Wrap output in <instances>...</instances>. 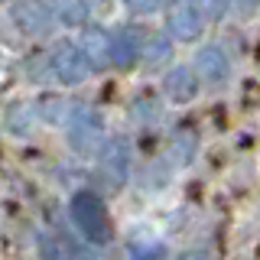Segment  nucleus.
Here are the masks:
<instances>
[{
	"instance_id": "1",
	"label": "nucleus",
	"mask_w": 260,
	"mask_h": 260,
	"mask_svg": "<svg viewBox=\"0 0 260 260\" xmlns=\"http://www.w3.org/2000/svg\"><path fill=\"white\" fill-rule=\"evenodd\" d=\"M69 211H72V224L78 228L81 241H88L91 247H104L111 241V218H108V208H104L101 195L75 192Z\"/></svg>"
},
{
	"instance_id": "2",
	"label": "nucleus",
	"mask_w": 260,
	"mask_h": 260,
	"mask_svg": "<svg viewBox=\"0 0 260 260\" xmlns=\"http://www.w3.org/2000/svg\"><path fill=\"white\" fill-rule=\"evenodd\" d=\"M69 143L72 150L81 153V156H91L94 150H101L104 143V124L101 114L91 108H75L69 114Z\"/></svg>"
},
{
	"instance_id": "3",
	"label": "nucleus",
	"mask_w": 260,
	"mask_h": 260,
	"mask_svg": "<svg viewBox=\"0 0 260 260\" xmlns=\"http://www.w3.org/2000/svg\"><path fill=\"white\" fill-rule=\"evenodd\" d=\"M49 72L62 85H81V81H88V75H91L85 55L78 52V46L72 39H59V43L49 49Z\"/></svg>"
},
{
	"instance_id": "4",
	"label": "nucleus",
	"mask_w": 260,
	"mask_h": 260,
	"mask_svg": "<svg viewBox=\"0 0 260 260\" xmlns=\"http://www.w3.org/2000/svg\"><path fill=\"white\" fill-rule=\"evenodd\" d=\"M10 16L20 26V32H26V36H49L55 26L52 10H49L46 0H16Z\"/></svg>"
},
{
	"instance_id": "5",
	"label": "nucleus",
	"mask_w": 260,
	"mask_h": 260,
	"mask_svg": "<svg viewBox=\"0 0 260 260\" xmlns=\"http://www.w3.org/2000/svg\"><path fill=\"white\" fill-rule=\"evenodd\" d=\"M166 29L179 43H192V39H199L205 32V23H202V16L195 13L189 0H173L166 7Z\"/></svg>"
},
{
	"instance_id": "6",
	"label": "nucleus",
	"mask_w": 260,
	"mask_h": 260,
	"mask_svg": "<svg viewBox=\"0 0 260 260\" xmlns=\"http://www.w3.org/2000/svg\"><path fill=\"white\" fill-rule=\"evenodd\" d=\"M127 169H130V146L124 137L101 143V176L108 179L111 189H120L127 182Z\"/></svg>"
},
{
	"instance_id": "7",
	"label": "nucleus",
	"mask_w": 260,
	"mask_h": 260,
	"mask_svg": "<svg viewBox=\"0 0 260 260\" xmlns=\"http://www.w3.org/2000/svg\"><path fill=\"white\" fill-rule=\"evenodd\" d=\"M146 32L140 26H117L111 32V62L117 69H130L134 62H140Z\"/></svg>"
},
{
	"instance_id": "8",
	"label": "nucleus",
	"mask_w": 260,
	"mask_h": 260,
	"mask_svg": "<svg viewBox=\"0 0 260 260\" xmlns=\"http://www.w3.org/2000/svg\"><path fill=\"white\" fill-rule=\"evenodd\" d=\"M75 46H78V52L85 55V62H88V69H91V72L108 69V62H111V32L108 29L85 26Z\"/></svg>"
},
{
	"instance_id": "9",
	"label": "nucleus",
	"mask_w": 260,
	"mask_h": 260,
	"mask_svg": "<svg viewBox=\"0 0 260 260\" xmlns=\"http://www.w3.org/2000/svg\"><path fill=\"white\" fill-rule=\"evenodd\" d=\"M195 78L208 81V85H224L228 75H231V59L221 46H205L199 55H195Z\"/></svg>"
},
{
	"instance_id": "10",
	"label": "nucleus",
	"mask_w": 260,
	"mask_h": 260,
	"mask_svg": "<svg viewBox=\"0 0 260 260\" xmlns=\"http://www.w3.org/2000/svg\"><path fill=\"white\" fill-rule=\"evenodd\" d=\"M162 91H166V98L173 104H189L192 98L199 94V78H195V72L189 69V65H179V69H173L166 75Z\"/></svg>"
},
{
	"instance_id": "11",
	"label": "nucleus",
	"mask_w": 260,
	"mask_h": 260,
	"mask_svg": "<svg viewBox=\"0 0 260 260\" xmlns=\"http://www.w3.org/2000/svg\"><path fill=\"white\" fill-rule=\"evenodd\" d=\"M52 20H59L62 26H85L91 20V0H52L49 4Z\"/></svg>"
},
{
	"instance_id": "12",
	"label": "nucleus",
	"mask_w": 260,
	"mask_h": 260,
	"mask_svg": "<svg viewBox=\"0 0 260 260\" xmlns=\"http://www.w3.org/2000/svg\"><path fill=\"white\" fill-rule=\"evenodd\" d=\"M169 55H173V43H169L166 36H146L143 39V52H140V59H146L150 65H159V62H166Z\"/></svg>"
},
{
	"instance_id": "13",
	"label": "nucleus",
	"mask_w": 260,
	"mask_h": 260,
	"mask_svg": "<svg viewBox=\"0 0 260 260\" xmlns=\"http://www.w3.org/2000/svg\"><path fill=\"white\" fill-rule=\"evenodd\" d=\"M189 4L195 7V13L202 16V23H218L228 13L231 0H189Z\"/></svg>"
},
{
	"instance_id": "14",
	"label": "nucleus",
	"mask_w": 260,
	"mask_h": 260,
	"mask_svg": "<svg viewBox=\"0 0 260 260\" xmlns=\"http://www.w3.org/2000/svg\"><path fill=\"white\" fill-rule=\"evenodd\" d=\"M130 257H134V260H162V247H159V244L137 241V244H130Z\"/></svg>"
},
{
	"instance_id": "15",
	"label": "nucleus",
	"mask_w": 260,
	"mask_h": 260,
	"mask_svg": "<svg viewBox=\"0 0 260 260\" xmlns=\"http://www.w3.org/2000/svg\"><path fill=\"white\" fill-rule=\"evenodd\" d=\"M159 4H162V0H124L127 10H130V13H140V16L156 13V10H159Z\"/></svg>"
},
{
	"instance_id": "16",
	"label": "nucleus",
	"mask_w": 260,
	"mask_h": 260,
	"mask_svg": "<svg viewBox=\"0 0 260 260\" xmlns=\"http://www.w3.org/2000/svg\"><path fill=\"white\" fill-rule=\"evenodd\" d=\"M182 260H205L202 254H189V257H182Z\"/></svg>"
}]
</instances>
